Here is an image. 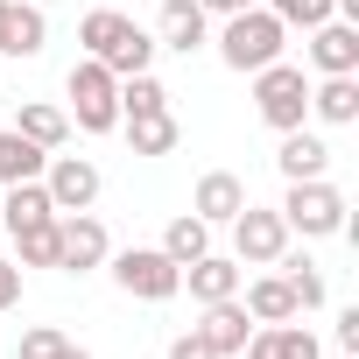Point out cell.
I'll list each match as a JSON object with an SVG mask.
<instances>
[{"label":"cell","instance_id":"1","mask_svg":"<svg viewBox=\"0 0 359 359\" xmlns=\"http://www.w3.org/2000/svg\"><path fill=\"white\" fill-rule=\"evenodd\" d=\"M78 43H85V57H99L113 78L155 64V36H148L134 15H120V8H92V15L78 22Z\"/></svg>","mask_w":359,"mask_h":359},{"label":"cell","instance_id":"2","mask_svg":"<svg viewBox=\"0 0 359 359\" xmlns=\"http://www.w3.org/2000/svg\"><path fill=\"white\" fill-rule=\"evenodd\" d=\"M289 50V29L268 15V8H240V15H226V29H219V64L226 71H261V64H275Z\"/></svg>","mask_w":359,"mask_h":359},{"label":"cell","instance_id":"3","mask_svg":"<svg viewBox=\"0 0 359 359\" xmlns=\"http://www.w3.org/2000/svg\"><path fill=\"white\" fill-rule=\"evenodd\" d=\"M64 99H71V120H78L85 134H113V127H120V78H113L99 57H78V64H71Z\"/></svg>","mask_w":359,"mask_h":359},{"label":"cell","instance_id":"4","mask_svg":"<svg viewBox=\"0 0 359 359\" xmlns=\"http://www.w3.org/2000/svg\"><path fill=\"white\" fill-rule=\"evenodd\" d=\"M254 113H261L275 134L303 127V120H310V78H303V64H289V57L261 64V71H254Z\"/></svg>","mask_w":359,"mask_h":359},{"label":"cell","instance_id":"5","mask_svg":"<svg viewBox=\"0 0 359 359\" xmlns=\"http://www.w3.org/2000/svg\"><path fill=\"white\" fill-rule=\"evenodd\" d=\"M275 212H282V226L303 233V240H331V233H345V191L331 184V176L289 184V198H282Z\"/></svg>","mask_w":359,"mask_h":359},{"label":"cell","instance_id":"6","mask_svg":"<svg viewBox=\"0 0 359 359\" xmlns=\"http://www.w3.org/2000/svg\"><path fill=\"white\" fill-rule=\"evenodd\" d=\"M106 268H113V282H120L127 296H141V303H169L176 289H184V268H176L162 247H127V254H106Z\"/></svg>","mask_w":359,"mask_h":359},{"label":"cell","instance_id":"7","mask_svg":"<svg viewBox=\"0 0 359 359\" xmlns=\"http://www.w3.org/2000/svg\"><path fill=\"white\" fill-rule=\"evenodd\" d=\"M289 247V226H282V212H268V205H240V219H233V261L240 268H275V254Z\"/></svg>","mask_w":359,"mask_h":359},{"label":"cell","instance_id":"8","mask_svg":"<svg viewBox=\"0 0 359 359\" xmlns=\"http://www.w3.org/2000/svg\"><path fill=\"white\" fill-rule=\"evenodd\" d=\"M43 191H50L57 212H92L99 191H106V176H99L92 155H50V162H43Z\"/></svg>","mask_w":359,"mask_h":359},{"label":"cell","instance_id":"9","mask_svg":"<svg viewBox=\"0 0 359 359\" xmlns=\"http://www.w3.org/2000/svg\"><path fill=\"white\" fill-rule=\"evenodd\" d=\"M106 254H113V240L92 212H57V268L64 275H92V268H106Z\"/></svg>","mask_w":359,"mask_h":359},{"label":"cell","instance_id":"10","mask_svg":"<svg viewBox=\"0 0 359 359\" xmlns=\"http://www.w3.org/2000/svg\"><path fill=\"white\" fill-rule=\"evenodd\" d=\"M212 43V15L198 8V0H162V15H155V50H176V57H191Z\"/></svg>","mask_w":359,"mask_h":359},{"label":"cell","instance_id":"11","mask_svg":"<svg viewBox=\"0 0 359 359\" xmlns=\"http://www.w3.org/2000/svg\"><path fill=\"white\" fill-rule=\"evenodd\" d=\"M310 71L317 78H345V71H359V29L352 22H317L310 29Z\"/></svg>","mask_w":359,"mask_h":359},{"label":"cell","instance_id":"12","mask_svg":"<svg viewBox=\"0 0 359 359\" xmlns=\"http://www.w3.org/2000/svg\"><path fill=\"white\" fill-rule=\"evenodd\" d=\"M50 22L36 0H0V57H43Z\"/></svg>","mask_w":359,"mask_h":359},{"label":"cell","instance_id":"13","mask_svg":"<svg viewBox=\"0 0 359 359\" xmlns=\"http://www.w3.org/2000/svg\"><path fill=\"white\" fill-rule=\"evenodd\" d=\"M219 359H240V345L254 338V317H247V303L240 296H226V303H205V324H191Z\"/></svg>","mask_w":359,"mask_h":359},{"label":"cell","instance_id":"14","mask_svg":"<svg viewBox=\"0 0 359 359\" xmlns=\"http://www.w3.org/2000/svg\"><path fill=\"white\" fill-rule=\"evenodd\" d=\"M247 359H324V345H317V331L310 324H254V338L240 345Z\"/></svg>","mask_w":359,"mask_h":359},{"label":"cell","instance_id":"15","mask_svg":"<svg viewBox=\"0 0 359 359\" xmlns=\"http://www.w3.org/2000/svg\"><path fill=\"white\" fill-rule=\"evenodd\" d=\"M240 205H247V184H240L233 169H205V176H198L191 212H198L205 226H233V219H240Z\"/></svg>","mask_w":359,"mask_h":359},{"label":"cell","instance_id":"16","mask_svg":"<svg viewBox=\"0 0 359 359\" xmlns=\"http://www.w3.org/2000/svg\"><path fill=\"white\" fill-rule=\"evenodd\" d=\"M275 169L289 176V184H310V176H324V169H331V148H324V134H310V127H289V134H282V148H275Z\"/></svg>","mask_w":359,"mask_h":359},{"label":"cell","instance_id":"17","mask_svg":"<svg viewBox=\"0 0 359 359\" xmlns=\"http://www.w3.org/2000/svg\"><path fill=\"white\" fill-rule=\"evenodd\" d=\"M310 113H317L324 127H352V120H359V71L317 78V85H310Z\"/></svg>","mask_w":359,"mask_h":359},{"label":"cell","instance_id":"18","mask_svg":"<svg viewBox=\"0 0 359 359\" xmlns=\"http://www.w3.org/2000/svg\"><path fill=\"white\" fill-rule=\"evenodd\" d=\"M184 289H191L198 303H226V296H240V261L205 254V261H191V268H184Z\"/></svg>","mask_w":359,"mask_h":359},{"label":"cell","instance_id":"19","mask_svg":"<svg viewBox=\"0 0 359 359\" xmlns=\"http://www.w3.org/2000/svg\"><path fill=\"white\" fill-rule=\"evenodd\" d=\"M15 134H29L36 148H50V155H57V148L71 141V113H64V106H50V99H29V106L15 113Z\"/></svg>","mask_w":359,"mask_h":359},{"label":"cell","instance_id":"20","mask_svg":"<svg viewBox=\"0 0 359 359\" xmlns=\"http://www.w3.org/2000/svg\"><path fill=\"white\" fill-rule=\"evenodd\" d=\"M240 303H247V317H254V324H289V317H303V310H296V296H289V282H282V275H254V282H247V296H240Z\"/></svg>","mask_w":359,"mask_h":359},{"label":"cell","instance_id":"21","mask_svg":"<svg viewBox=\"0 0 359 359\" xmlns=\"http://www.w3.org/2000/svg\"><path fill=\"white\" fill-rule=\"evenodd\" d=\"M162 254H169L176 268H191V261H205V254H212V226H205L198 212H176V219L162 226Z\"/></svg>","mask_w":359,"mask_h":359},{"label":"cell","instance_id":"22","mask_svg":"<svg viewBox=\"0 0 359 359\" xmlns=\"http://www.w3.org/2000/svg\"><path fill=\"white\" fill-rule=\"evenodd\" d=\"M43 219H57V205H50V191H43V176H29V184H8L0 226H8V233H22V226H43Z\"/></svg>","mask_w":359,"mask_h":359},{"label":"cell","instance_id":"23","mask_svg":"<svg viewBox=\"0 0 359 359\" xmlns=\"http://www.w3.org/2000/svg\"><path fill=\"white\" fill-rule=\"evenodd\" d=\"M43 162H50V148H36L15 127H0V184H29V176H43Z\"/></svg>","mask_w":359,"mask_h":359},{"label":"cell","instance_id":"24","mask_svg":"<svg viewBox=\"0 0 359 359\" xmlns=\"http://www.w3.org/2000/svg\"><path fill=\"white\" fill-rule=\"evenodd\" d=\"M275 268H282V282H289V296H296V310H317V303H324V268H317L310 254H296V247H282V254H275Z\"/></svg>","mask_w":359,"mask_h":359},{"label":"cell","instance_id":"25","mask_svg":"<svg viewBox=\"0 0 359 359\" xmlns=\"http://www.w3.org/2000/svg\"><path fill=\"white\" fill-rule=\"evenodd\" d=\"M120 127H127L134 155H169V148H176V113H169V106H162V113H127Z\"/></svg>","mask_w":359,"mask_h":359},{"label":"cell","instance_id":"26","mask_svg":"<svg viewBox=\"0 0 359 359\" xmlns=\"http://www.w3.org/2000/svg\"><path fill=\"white\" fill-rule=\"evenodd\" d=\"M162 106H169V85H162L155 71H127V78H120V120H127V113H162Z\"/></svg>","mask_w":359,"mask_h":359},{"label":"cell","instance_id":"27","mask_svg":"<svg viewBox=\"0 0 359 359\" xmlns=\"http://www.w3.org/2000/svg\"><path fill=\"white\" fill-rule=\"evenodd\" d=\"M15 240V268H57V219H43V226H22V233H8Z\"/></svg>","mask_w":359,"mask_h":359},{"label":"cell","instance_id":"28","mask_svg":"<svg viewBox=\"0 0 359 359\" xmlns=\"http://www.w3.org/2000/svg\"><path fill=\"white\" fill-rule=\"evenodd\" d=\"M261 8H268L282 29H317V22H331V0H261Z\"/></svg>","mask_w":359,"mask_h":359},{"label":"cell","instance_id":"29","mask_svg":"<svg viewBox=\"0 0 359 359\" xmlns=\"http://www.w3.org/2000/svg\"><path fill=\"white\" fill-rule=\"evenodd\" d=\"M22 359H78V345L57 324H36V331H22Z\"/></svg>","mask_w":359,"mask_h":359},{"label":"cell","instance_id":"30","mask_svg":"<svg viewBox=\"0 0 359 359\" xmlns=\"http://www.w3.org/2000/svg\"><path fill=\"white\" fill-rule=\"evenodd\" d=\"M331 338H338V352H359V303L338 310V331H331Z\"/></svg>","mask_w":359,"mask_h":359},{"label":"cell","instance_id":"31","mask_svg":"<svg viewBox=\"0 0 359 359\" xmlns=\"http://www.w3.org/2000/svg\"><path fill=\"white\" fill-rule=\"evenodd\" d=\"M169 359H219V352H212L198 331H184V338H169Z\"/></svg>","mask_w":359,"mask_h":359},{"label":"cell","instance_id":"32","mask_svg":"<svg viewBox=\"0 0 359 359\" xmlns=\"http://www.w3.org/2000/svg\"><path fill=\"white\" fill-rule=\"evenodd\" d=\"M15 303H22V268L0 261V310H15Z\"/></svg>","mask_w":359,"mask_h":359},{"label":"cell","instance_id":"33","mask_svg":"<svg viewBox=\"0 0 359 359\" xmlns=\"http://www.w3.org/2000/svg\"><path fill=\"white\" fill-rule=\"evenodd\" d=\"M205 15H240V8H261V0H198Z\"/></svg>","mask_w":359,"mask_h":359},{"label":"cell","instance_id":"34","mask_svg":"<svg viewBox=\"0 0 359 359\" xmlns=\"http://www.w3.org/2000/svg\"><path fill=\"white\" fill-rule=\"evenodd\" d=\"M36 8H57V0H36Z\"/></svg>","mask_w":359,"mask_h":359},{"label":"cell","instance_id":"35","mask_svg":"<svg viewBox=\"0 0 359 359\" xmlns=\"http://www.w3.org/2000/svg\"><path fill=\"white\" fill-rule=\"evenodd\" d=\"M338 359H359V352H338Z\"/></svg>","mask_w":359,"mask_h":359},{"label":"cell","instance_id":"36","mask_svg":"<svg viewBox=\"0 0 359 359\" xmlns=\"http://www.w3.org/2000/svg\"><path fill=\"white\" fill-rule=\"evenodd\" d=\"M78 359H92V352H85V345H78Z\"/></svg>","mask_w":359,"mask_h":359}]
</instances>
